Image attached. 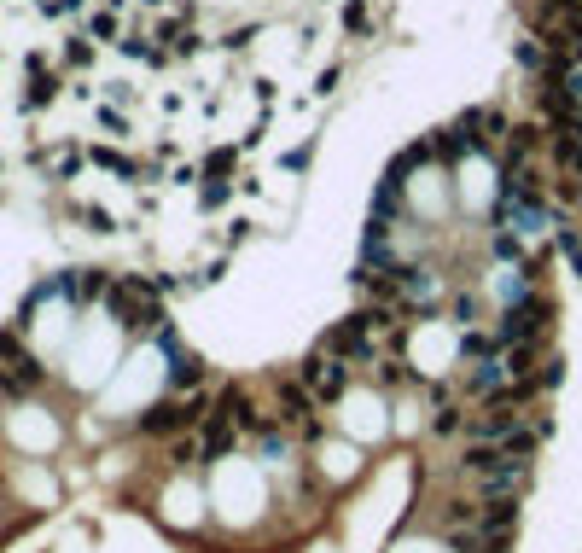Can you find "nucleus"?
Returning <instances> with one entry per match:
<instances>
[{
  "instance_id": "7ed1b4c3",
  "label": "nucleus",
  "mask_w": 582,
  "mask_h": 553,
  "mask_svg": "<svg viewBox=\"0 0 582 553\" xmlns=\"http://www.w3.org/2000/svg\"><path fill=\"white\" fill-rule=\"evenodd\" d=\"M321 472H326V478H355L361 454L350 449V442H321Z\"/></svg>"
},
{
  "instance_id": "f257e3e1",
  "label": "nucleus",
  "mask_w": 582,
  "mask_h": 553,
  "mask_svg": "<svg viewBox=\"0 0 582 553\" xmlns=\"http://www.w3.org/2000/svg\"><path fill=\"white\" fill-rule=\"evenodd\" d=\"M222 501H228V518H233V525L257 518V507H262V472L228 461V466H222Z\"/></svg>"
},
{
  "instance_id": "f03ea898",
  "label": "nucleus",
  "mask_w": 582,
  "mask_h": 553,
  "mask_svg": "<svg viewBox=\"0 0 582 553\" xmlns=\"http://www.w3.org/2000/svg\"><path fill=\"white\" fill-rule=\"evenodd\" d=\"M344 425H350L355 437H385L379 397H373V390H350V397H344Z\"/></svg>"
}]
</instances>
